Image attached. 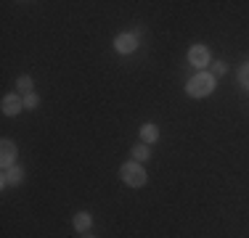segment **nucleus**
<instances>
[{"label": "nucleus", "mask_w": 249, "mask_h": 238, "mask_svg": "<svg viewBox=\"0 0 249 238\" xmlns=\"http://www.w3.org/2000/svg\"><path fill=\"white\" fill-rule=\"evenodd\" d=\"M212 90H215V77L207 74V71L194 74L191 80H188V93H191L194 98H204V95H210Z\"/></svg>", "instance_id": "obj_1"}, {"label": "nucleus", "mask_w": 249, "mask_h": 238, "mask_svg": "<svg viewBox=\"0 0 249 238\" xmlns=\"http://www.w3.org/2000/svg\"><path fill=\"white\" fill-rule=\"evenodd\" d=\"M120 175H122V180L127 183L130 188H141V186H146V172H143V167H141L138 162H127V164H122Z\"/></svg>", "instance_id": "obj_2"}, {"label": "nucleus", "mask_w": 249, "mask_h": 238, "mask_svg": "<svg viewBox=\"0 0 249 238\" xmlns=\"http://www.w3.org/2000/svg\"><path fill=\"white\" fill-rule=\"evenodd\" d=\"M188 61H191L194 67H207V64H210V48L207 45H194L191 51H188Z\"/></svg>", "instance_id": "obj_3"}, {"label": "nucleus", "mask_w": 249, "mask_h": 238, "mask_svg": "<svg viewBox=\"0 0 249 238\" xmlns=\"http://www.w3.org/2000/svg\"><path fill=\"white\" fill-rule=\"evenodd\" d=\"M114 48H117V53L127 56V53H133L135 48H138V37H135V34H120V37L114 40Z\"/></svg>", "instance_id": "obj_4"}, {"label": "nucleus", "mask_w": 249, "mask_h": 238, "mask_svg": "<svg viewBox=\"0 0 249 238\" xmlns=\"http://www.w3.org/2000/svg\"><path fill=\"white\" fill-rule=\"evenodd\" d=\"M0 106H3V114L14 117V114H19V111L24 109V101H21L19 95L14 93V95H5V98H3V103H0Z\"/></svg>", "instance_id": "obj_5"}, {"label": "nucleus", "mask_w": 249, "mask_h": 238, "mask_svg": "<svg viewBox=\"0 0 249 238\" xmlns=\"http://www.w3.org/2000/svg\"><path fill=\"white\" fill-rule=\"evenodd\" d=\"M0 153H3V170H8L16 159V143L14 140H3L0 143Z\"/></svg>", "instance_id": "obj_6"}, {"label": "nucleus", "mask_w": 249, "mask_h": 238, "mask_svg": "<svg viewBox=\"0 0 249 238\" xmlns=\"http://www.w3.org/2000/svg\"><path fill=\"white\" fill-rule=\"evenodd\" d=\"M21 175H24V172L19 170V167H8V170H3V188L5 186H14V183H21Z\"/></svg>", "instance_id": "obj_7"}, {"label": "nucleus", "mask_w": 249, "mask_h": 238, "mask_svg": "<svg viewBox=\"0 0 249 238\" xmlns=\"http://www.w3.org/2000/svg\"><path fill=\"white\" fill-rule=\"evenodd\" d=\"M141 138H143L146 143H154L159 138V127L157 124H143V127H141Z\"/></svg>", "instance_id": "obj_8"}, {"label": "nucleus", "mask_w": 249, "mask_h": 238, "mask_svg": "<svg viewBox=\"0 0 249 238\" xmlns=\"http://www.w3.org/2000/svg\"><path fill=\"white\" fill-rule=\"evenodd\" d=\"M130 153H133V162H146V159H149L151 156V151H149V146H143V143H141V146H135L133 148V151H130Z\"/></svg>", "instance_id": "obj_9"}, {"label": "nucleus", "mask_w": 249, "mask_h": 238, "mask_svg": "<svg viewBox=\"0 0 249 238\" xmlns=\"http://www.w3.org/2000/svg\"><path fill=\"white\" fill-rule=\"evenodd\" d=\"M90 222H93V220H90V214H88V212H77L74 214V228L77 230H88V228H90Z\"/></svg>", "instance_id": "obj_10"}, {"label": "nucleus", "mask_w": 249, "mask_h": 238, "mask_svg": "<svg viewBox=\"0 0 249 238\" xmlns=\"http://www.w3.org/2000/svg\"><path fill=\"white\" fill-rule=\"evenodd\" d=\"M16 87H19V90L24 93V95H27V93H32V87H35L32 77H27V74H24V77H19V80H16Z\"/></svg>", "instance_id": "obj_11"}, {"label": "nucleus", "mask_w": 249, "mask_h": 238, "mask_svg": "<svg viewBox=\"0 0 249 238\" xmlns=\"http://www.w3.org/2000/svg\"><path fill=\"white\" fill-rule=\"evenodd\" d=\"M37 103H40V98L35 93H27L24 95V106H27V109H37Z\"/></svg>", "instance_id": "obj_12"}, {"label": "nucleus", "mask_w": 249, "mask_h": 238, "mask_svg": "<svg viewBox=\"0 0 249 238\" xmlns=\"http://www.w3.org/2000/svg\"><path fill=\"white\" fill-rule=\"evenodd\" d=\"M239 80H241V85H244L247 90H249V64H244V67H241V71H239Z\"/></svg>", "instance_id": "obj_13"}, {"label": "nucleus", "mask_w": 249, "mask_h": 238, "mask_svg": "<svg viewBox=\"0 0 249 238\" xmlns=\"http://www.w3.org/2000/svg\"><path fill=\"white\" fill-rule=\"evenodd\" d=\"M212 71H215V74L220 77V74H225L228 69H225V64H223V61H215V64H212Z\"/></svg>", "instance_id": "obj_14"}, {"label": "nucleus", "mask_w": 249, "mask_h": 238, "mask_svg": "<svg viewBox=\"0 0 249 238\" xmlns=\"http://www.w3.org/2000/svg\"><path fill=\"white\" fill-rule=\"evenodd\" d=\"M85 238H93V236H85Z\"/></svg>", "instance_id": "obj_15"}]
</instances>
